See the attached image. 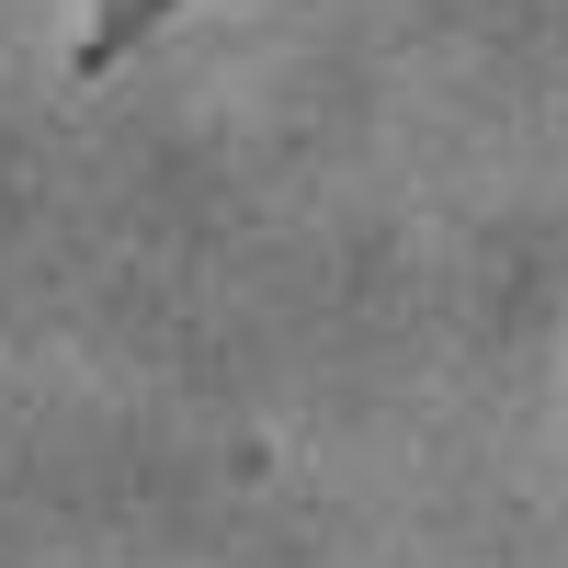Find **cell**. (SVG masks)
Returning <instances> with one entry per match:
<instances>
[{
    "instance_id": "1",
    "label": "cell",
    "mask_w": 568,
    "mask_h": 568,
    "mask_svg": "<svg viewBox=\"0 0 568 568\" xmlns=\"http://www.w3.org/2000/svg\"><path fill=\"white\" fill-rule=\"evenodd\" d=\"M182 12H194V0H91V12H80V45H69V80H80V91L114 80L136 45H160Z\"/></svg>"
}]
</instances>
